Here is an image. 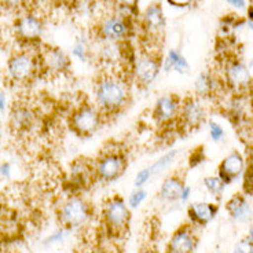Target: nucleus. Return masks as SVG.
Instances as JSON below:
<instances>
[{
	"label": "nucleus",
	"mask_w": 253,
	"mask_h": 253,
	"mask_svg": "<svg viewBox=\"0 0 253 253\" xmlns=\"http://www.w3.org/2000/svg\"><path fill=\"white\" fill-rule=\"evenodd\" d=\"M3 139V124L0 123V142Z\"/></svg>",
	"instance_id": "nucleus-45"
},
{
	"label": "nucleus",
	"mask_w": 253,
	"mask_h": 253,
	"mask_svg": "<svg viewBox=\"0 0 253 253\" xmlns=\"http://www.w3.org/2000/svg\"><path fill=\"white\" fill-rule=\"evenodd\" d=\"M114 3L117 6L131 8V10H138V6H139V0H114Z\"/></svg>",
	"instance_id": "nucleus-36"
},
{
	"label": "nucleus",
	"mask_w": 253,
	"mask_h": 253,
	"mask_svg": "<svg viewBox=\"0 0 253 253\" xmlns=\"http://www.w3.org/2000/svg\"><path fill=\"white\" fill-rule=\"evenodd\" d=\"M72 55L79 59L83 63H88L92 58V51H91V45L88 43V39H85L84 36L77 38L76 42L72 45Z\"/></svg>",
	"instance_id": "nucleus-24"
},
{
	"label": "nucleus",
	"mask_w": 253,
	"mask_h": 253,
	"mask_svg": "<svg viewBox=\"0 0 253 253\" xmlns=\"http://www.w3.org/2000/svg\"><path fill=\"white\" fill-rule=\"evenodd\" d=\"M227 1L231 6H234L235 8H240V10H244L247 7V0H227Z\"/></svg>",
	"instance_id": "nucleus-40"
},
{
	"label": "nucleus",
	"mask_w": 253,
	"mask_h": 253,
	"mask_svg": "<svg viewBox=\"0 0 253 253\" xmlns=\"http://www.w3.org/2000/svg\"><path fill=\"white\" fill-rule=\"evenodd\" d=\"M39 59L43 75L51 77L65 76L72 69V59L61 47L45 45L39 51Z\"/></svg>",
	"instance_id": "nucleus-12"
},
{
	"label": "nucleus",
	"mask_w": 253,
	"mask_h": 253,
	"mask_svg": "<svg viewBox=\"0 0 253 253\" xmlns=\"http://www.w3.org/2000/svg\"><path fill=\"white\" fill-rule=\"evenodd\" d=\"M251 3H253V0H251Z\"/></svg>",
	"instance_id": "nucleus-47"
},
{
	"label": "nucleus",
	"mask_w": 253,
	"mask_h": 253,
	"mask_svg": "<svg viewBox=\"0 0 253 253\" xmlns=\"http://www.w3.org/2000/svg\"><path fill=\"white\" fill-rule=\"evenodd\" d=\"M92 216V208L79 194L69 196L59 207L58 219L66 230L84 226Z\"/></svg>",
	"instance_id": "nucleus-9"
},
{
	"label": "nucleus",
	"mask_w": 253,
	"mask_h": 253,
	"mask_svg": "<svg viewBox=\"0 0 253 253\" xmlns=\"http://www.w3.org/2000/svg\"><path fill=\"white\" fill-rule=\"evenodd\" d=\"M43 75L39 52H32L31 50L15 51L6 62V76L14 84L26 85Z\"/></svg>",
	"instance_id": "nucleus-2"
},
{
	"label": "nucleus",
	"mask_w": 253,
	"mask_h": 253,
	"mask_svg": "<svg viewBox=\"0 0 253 253\" xmlns=\"http://www.w3.org/2000/svg\"><path fill=\"white\" fill-rule=\"evenodd\" d=\"M197 247V235L191 224H184L172 234L165 253H193Z\"/></svg>",
	"instance_id": "nucleus-17"
},
{
	"label": "nucleus",
	"mask_w": 253,
	"mask_h": 253,
	"mask_svg": "<svg viewBox=\"0 0 253 253\" xmlns=\"http://www.w3.org/2000/svg\"><path fill=\"white\" fill-rule=\"evenodd\" d=\"M228 215L231 216L234 220L241 223H248L253 217V209L251 204L248 203L247 197L244 194H235L226 204Z\"/></svg>",
	"instance_id": "nucleus-20"
},
{
	"label": "nucleus",
	"mask_w": 253,
	"mask_h": 253,
	"mask_svg": "<svg viewBox=\"0 0 253 253\" xmlns=\"http://www.w3.org/2000/svg\"><path fill=\"white\" fill-rule=\"evenodd\" d=\"M66 228L61 227L55 230L54 233H51L44 241H43V244L44 245H54V244H59V242H62L65 240V235H66Z\"/></svg>",
	"instance_id": "nucleus-30"
},
{
	"label": "nucleus",
	"mask_w": 253,
	"mask_h": 253,
	"mask_svg": "<svg viewBox=\"0 0 253 253\" xmlns=\"http://www.w3.org/2000/svg\"><path fill=\"white\" fill-rule=\"evenodd\" d=\"M38 109L26 102H15L8 110V129L14 135H28L39 126Z\"/></svg>",
	"instance_id": "nucleus-10"
},
{
	"label": "nucleus",
	"mask_w": 253,
	"mask_h": 253,
	"mask_svg": "<svg viewBox=\"0 0 253 253\" xmlns=\"http://www.w3.org/2000/svg\"><path fill=\"white\" fill-rule=\"evenodd\" d=\"M179 156V150L177 149H171L167 153H164L161 157L156 160L152 165H150V169H152L153 175H158L163 171H165L168 167H171V164L176 160V157Z\"/></svg>",
	"instance_id": "nucleus-25"
},
{
	"label": "nucleus",
	"mask_w": 253,
	"mask_h": 253,
	"mask_svg": "<svg viewBox=\"0 0 253 253\" xmlns=\"http://www.w3.org/2000/svg\"><path fill=\"white\" fill-rule=\"evenodd\" d=\"M245 172V158L240 152L228 153L217 168V176L224 184H230Z\"/></svg>",
	"instance_id": "nucleus-18"
},
{
	"label": "nucleus",
	"mask_w": 253,
	"mask_h": 253,
	"mask_svg": "<svg viewBox=\"0 0 253 253\" xmlns=\"http://www.w3.org/2000/svg\"><path fill=\"white\" fill-rule=\"evenodd\" d=\"M248 238H249V240H251L253 242V226H252V227H251V230H249V234H248Z\"/></svg>",
	"instance_id": "nucleus-43"
},
{
	"label": "nucleus",
	"mask_w": 253,
	"mask_h": 253,
	"mask_svg": "<svg viewBox=\"0 0 253 253\" xmlns=\"http://www.w3.org/2000/svg\"><path fill=\"white\" fill-rule=\"evenodd\" d=\"M190 196H191V187H190V186H184L179 200H180L182 203H187L190 200Z\"/></svg>",
	"instance_id": "nucleus-39"
},
{
	"label": "nucleus",
	"mask_w": 253,
	"mask_h": 253,
	"mask_svg": "<svg viewBox=\"0 0 253 253\" xmlns=\"http://www.w3.org/2000/svg\"><path fill=\"white\" fill-rule=\"evenodd\" d=\"M163 70L161 51L143 50L133 61L131 79L140 89L149 88Z\"/></svg>",
	"instance_id": "nucleus-7"
},
{
	"label": "nucleus",
	"mask_w": 253,
	"mask_h": 253,
	"mask_svg": "<svg viewBox=\"0 0 253 253\" xmlns=\"http://www.w3.org/2000/svg\"><path fill=\"white\" fill-rule=\"evenodd\" d=\"M163 70L165 73L175 70L179 75H183L190 70V65L180 51H177L176 48H171L163 58Z\"/></svg>",
	"instance_id": "nucleus-22"
},
{
	"label": "nucleus",
	"mask_w": 253,
	"mask_h": 253,
	"mask_svg": "<svg viewBox=\"0 0 253 253\" xmlns=\"http://www.w3.org/2000/svg\"><path fill=\"white\" fill-rule=\"evenodd\" d=\"M204 186L205 189L208 190L211 194H213L216 197H221L223 194V190L226 184L221 182V179L219 176H207L204 177Z\"/></svg>",
	"instance_id": "nucleus-26"
},
{
	"label": "nucleus",
	"mask_w": 253,
	"mask_h": 253,
	"mask_svg": "<svg viewBox=\"0 0 253 253\" xmlns=\"http://www.w3.org/2000/svg\"><path fill=\"white\" fill-rule=\"evenodd\" d=\"M247 25H248V28H249V31L253 32V21H248Z\"/></svg>",
	"instance_id": "nucleus-44"
},
{
	"label": "nucleus",
	"mask_w": 253,
	"mask_h": 253,
	"mask_svg": "<svg viewBox=\"0 0 253 253\" xmlns=\"http://www.w3.org/2000/svg\"><path fill=\"white\" fill-rule=\"evenodd\" d=\"M184 186L186 183H184L183 175H180L179 172H175V173L165 177L164 182L161 183L158 196L165 203H175L180 198Z\"/></svg>",
	"instance_id": "nucleus-19"
},
{
	"label": "nucleus",
	"mask_w": 253,
	"mask_h": 253,
	"mask_svg": "<svg viewBox=\"0 0 253 253\" xmlns=\"http://www.w3.org/2000/svg\"><path fill=\"white\" fill-rule=\"evenodd\" d=\"M146 197H147L146 190L142 189V187H139V189L133 190L132 193L129 194L126 204H128V207H129L131 209L138 208V207H140V205H142V203L145 201Z\"/></svg>",
	"instance_id": "nucleus-27"
},
{
	"label": "nucleus",
	"mask_w": 253,
	"mask_h": 253,
	"mask_svg": "<svg viewBox=\"0 0 253 253\" xmlns=\"http://www.w3.org/2000/svg\"><path fill=\"white\" fill-rule=\"evenodd\" d=\"M252 83L251 70L240 59L228 61L224 65V84L234 92H244Z\"/></svg>",
	"instance_id": "nucleus-15"
},
{
	"label": "nucleus",
	"mask_w": 253,
	"mask_h": 253,
	"mask_svg": "<svg viewBox=\"0 0 253 253\" xmlns=\"http://www.w3.org/2000/svg\"><path fill=\"white\" fill-rule=\"evenodd\" d=\"M124 198L120 196H112L103 203L102 219L109 235L124 237L128 233L131 223V211Z\"/></svg>",
	"instance_id": "nucleus-6"
},
{
	"label": "nucleus",
	"mask_w": 253,
	"mask_h": 253,
	"mask_svg": "<svg viewBox=\"0 0 253 253\" xmlns=\"http://www.w3.org/2000/svg\"><path fill=\"white\" fill-rule=\"evenodd\" d=\"M129 79L117 72L102 70L94 82V105L105 119L117 117L126 110L131 99Z\"/></svg>",
	"instance_id": "nucleus-1"
},
{
	"label": "nucleus",
	"mask_w": 253,
	"mask_h": 253,
	"mask_svg": "<svg viewBox=\"0 0 253 253\" xmlns=\"http://www.w3.org/2000/svg\"><path fill=\"white\" fill-rule=\"evenodd\" d=\"M217 82L209 72H203L197 76L194 82V92L198 98H208L216 92Z\"/></svg>",
	"instance_id": "nucleus-23"
},
{
	"label": "nucleus",
	"mask_w": 253,
	"mask_h": 253,
	"mask_svg": "<svg viewBox=\"0 0 253 253\" xmlns=\"http://www.w3.org/2000/svg\"><path fill=\"white\" fill-rule=\"evenodd\" d=\"M217 205L211 203H193L187 209V215L193 224L205 226L217 213Z\"/></svg>",
	"instance_id": "nucleus-21"
},
{
	"label": "nucleus",
	"mask_w": 253,
	"mask_h": 253,
	"mask_svg": "<svg viewBox=\"0 0 253 253\" xmlns=\"http://www.w3.org/2000/svg\"><path fill=\"white\" fill-rule=\"evenodd\" d=\"M207 120V109L198 96H186L180 103V112L177 119V128L193 131L203 126Z\"/></svg>",
	"instance_id": "nucleus-13"
},
{
	"label": "nucleus",
	"mask_w": 253,
	"mask_h": 253,
	"mask_svg": "<svg viewBox=\"0 0 253 253\" xmlns=\"http://www.w3.org/2000/svg\"><path fill=\"white\" fill-rule=\"evenodd\" d=\"M234 253H253V242L249 238L241 240L234 248Z\"/></svg>",
	"instance_id": "nucleus-33"
},
{
	"label": "nucleus",
	"mask_w": 253,
	"mask_h": 253,
	"mask_svg": "<svg viewBox=\"0 0 253 253\" xmlns=\"http://www.w3.org/2000/svg\"><path fill=\"white\" fill-rule=\"evenodd\" d=\"M101 110L89 102H82L72 109L68 117V126L79 138H91L105 123Z\"/></svg>",
	"instance_id": "nucleus-4"
},
{
	"label": "nucleus",
	"mask_w": 253,
	"mask_h": 253,
	"mask_svg": "<svg viewBox=\"0 0 253 253\" xmlns=\"http://www.w3.org/2000/svg\"><path fill=\"white\" fill-rule=\"evenodd\" d=\"M154 176L153 175L152 169H150V167H146V168H142L138 173H136V176H135V180H133V184H135V187L136 189H139V187H143L152 177Z\"/></svg>",
	"instance_id": "nucleus-28"
},
{
	"label": "nucleus",
	"mask_w": 253,
	"mask_h": 253,
	"mask_svg": "<svg viewBox=\"0 0 253 253\" xmlns=\"http://www.w3.org/2000/svg\"><path fill=\"white\" fill-rule=\"evenodd\" d=\"M182 99L176 94H165L157 98V101L153 106V120L157 123L158 126L169 128L176 126L179 112H180Z\"/></svg>",
	"instance_id": "nucleus-14"
},
{
	"label": "nucleus",
	"mask_w": 253,
	"mask_h": 253,
	"mask_svg": "<svg viewBox=\"0 0 253 253\" xmlns=\"http://www.w3.org/2000/svg\"><path fill=\"white\" fill-rule=\"evenodd\" d=\"M167 1L169 6L176 7V8H186L194 3V0H167Z\"/></svg>",
	"instance_id": "nucleus-37"
},
{
	"label": "nucleus",
	"mask_w": 253,
	"mask_h": 253,
	"mask_svg": "<svg viewBox=\"0 0 253 253\" xmlns=\"http://www.w3.org/2000/svg\"><path fill=\"white\" fill-rule=\"evenodd\" d=\"M248 21H253V3L248 8Z\"/></svg>",
	"instance_id": "nucleus-42"
},
{
	"label": "nucleus",
	"mask_w": 253,
	"mask_h": 253,
	"mask_svg": "<svg viewBox=\"0 0 253 253\" xmlns=\"http://www.w3.org/2000/svg\"><path fill=\"white\" fill-rule=\"evenodd\" d=\"M13 164L10 161H3L0 163V177L1 179H10L13 176Z\"/></svg>",
	"instance_id": "nucleus-34"
},
{
	"label": "nucleus",
	"mask_w": 253,
	"mask_h": 253,
	"mask_svg": "<svg viewBox=\"0 0 253 253\" xmlns=\"http://www.w3.org/2000/svg\"><path fill=\"white\" fill-rule=\"evenodd\" d=\"M139 253H160L157 249H154V248H143Z\"/></svg>",
	"instance_id": "nucleus-41"
},
{
	"label": "nucleus",
	"mask_w": 253,
	"mask_h": 253,
	"mask_svg": "<svg viewBox=\"0 0 253 253\" xmlns=\"http://www.w3.org/2000/svg\"><path fill=\"white\" fill-rule=\"evenodd\" d=\"M26 4V0H0V6L8 11H18Z\"/></svg>",
	"instance_id": "nucleus-32"
},
{
	"label": "nucleus",
	"mask_w": 253,
	"mask_h": 253,
	"mask_svg": "<svg viewBox=\"0 0 253 253\" xmlns=\"http://www.w3.org/2000/svg\"><path fill=\"white\" fill-rule=\"evenodd\" d=\"M198 153L200 152H194L191 154V157H190V167H197L200 163H203L204 161V156L203 154L198 156Z\"/></svg>",
	"instance_id": "nucleus-38"
},
{
	"label": "nucleus",
	"mask_w": 253,
	"mask_h": 253,
	"mask_svg": "<svg viewBox=\"0 0 253 253\" xmlns=\"http://www.w3.org/2000/svg\"><path fill=\"white\" fill-rule=\"evenodd\" d=\"M96 180L103 183H112L123 176L128 168V156L124 149L117 145L103 147L99 156L94 160Z\"/></svg>",
	"instance_id": "nucleus-3"
},
{
	"label": "nucleus",
	"mask_w": 253,
	"mask_h": 253,
	"mask_svg": "<svg viewBox=\"0 0 253 253\" xmlns=\"http://www.w3.org/2000/svg\"><path fill=\"white\" fill-rule=\"evenodd\" d=\"M208 129H209V136L213 142H221L224 138V129L223 126L216 123V121H209L208 123Z\"/></svg>",
	"instance_id": "nucleus-29"
},
{
	"label": "nucleus",
	"mask_w": 253,
	"mask_h": 253,
	"mask_svg": "<svg viewBox=\"0 0 253 253\" xmlns=\"http://www.w3.org/2000/svg\"><path fill=\"white\" fill-rule=\"evenodd\" d=\"M244 191L248 196H253V164L244 172Z\"/></svg>",
	"instance_id": "nucleus-31"
},
{
	"label": "nucleus",
	"mask_w": 253,
	"mask_h": 253,
	"mask_svg": "<svg viewBox=\"0 0 253 253\" xmlns=\"http://www.w3.org/2000/svg\"><path fill=\"white\" fill-rule=\"evenodd\" d=\"M69 182L75 189H87L96 180L94 161L91 158L79 157L70 164Z\"/></svg>",
	"instance_id": "nucleus-16"
},
{
	"label": "nucleus",
	"mask_w": 253,
	"mask_h": 253,
	"mask_svg": "<svg viewBox=\"0 0 253 253\" xmlns=\"http://www.w3.org/2000/svg\"><path fill=\"white\" fill-rule=\"evenodd\" d=\"M0 26H1V10H0Z\"/></svg>",
	"instance_id": "nucleus-46"
},
{
	"label": "nucleus",
	"mask_w": 253,
	"mask_h": 253,
	"mask_svg": "<svg viewBox=\"0 0 253 253\" xmlns=\"http://www.w3.org/2000/svg\"><path fill=\"white\" fill-rule=\"evenodd\" d=\"M8 98H7L6 91L3 88H0V114L8 113Z\"/></svg>",
	"instance_id": "nucleus-35"
},
{
	"label": "nucleus",
	"mask_w": 253,
	"mask_h": 253,
	"mask_svg": "<svg viewBox=\"0 0 253 253\" xmlns=\"http://www.w3.org/2000/svg\"><path fill=\"white\" fill-rule=\"evenodd\" d=\"M94 31L99 42H128L135 33V19L112 11L99 18Z\"/></svg>",
	"instance_id": "nucleus-5"
},
{
	"label": "nucleus",
	"mask_w": 253,
	"mask_h": 253,
	"mask_svg": "<svg viewBox=\"0 0 253 253\" xmlns=\"http://www.w3.org/2000/svg\"><path fill=\"white\" fill-rule=\"evenodd\" d=\"M45 31L44 21L35 13H25L14 19L13 32L15 39L24 45L40 43Z\"/></svg>",
	"instance_id": "nucleus-11"
},
{
	"label": "nucleus",
	"mask_w": 253,
	"mask_h": 253,
	"mask_svg": "<svg viewBox=\"0 0 253 253\" xmlns=\"http://www.w3.org/2000/svg\"><path fill=\"white\" fill-rule=\"evenodd\" d=\"M165 25H167L165 14L160 3H152L146 7L145 11L140 15V28L143 32V39L149 43V47H146L145 50H156L153 48V45L161 48L158 47V44L164 38Z\"/></svg>",
	"instance_id": "nucleus-8"
}]
</instances>
